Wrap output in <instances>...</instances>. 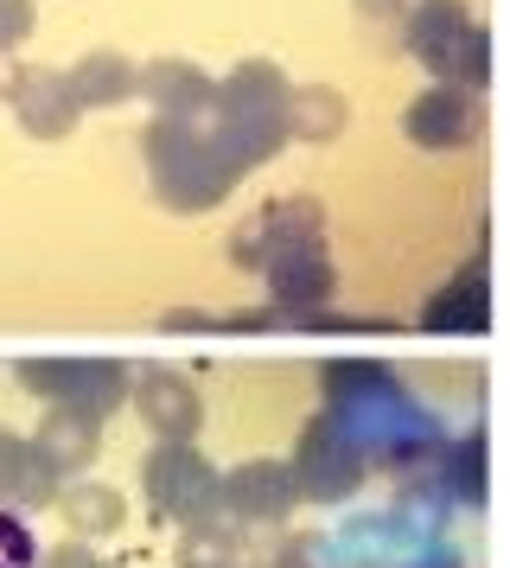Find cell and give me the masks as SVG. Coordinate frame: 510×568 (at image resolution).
Listing matches in <instances>:
<instances>
[{"mask_svg":"<svg viewBox=\"0 0 510 568\" xmlns=\"http://www.w3.org/2000/svg\"><path fill=\"white\" fill-rule=\"evenodd\" d=\"M440 524H447V517L434 511V505L396 491V505L345 517L338 530H326V542H332V562L338 568H402L428 537H440Z\"/></svg>","mask_w":510,"mask_h":568,"instance_id":"obj_6","label":"cell"},{"mask_svg":"<svg viewBox=\"0 0 510 568\" xmlns=\"http://www.w3.org/2000/svg\"><path fill=\"white\" fill-rule=\"evenodd\" d=\"M421 326L440 338H479L491 326V268H484V256H472L434 287L428 307H421Z\"/></svg>","mask_w":510,"mask_h":568,"instance_id":"obj_14","label":"cell"},{"mask_svg":"<svg viewBox=\"0 0 510 568\" xmlns=\"http://www.w3.org/2000/svg\"><path fill=\"white\" fill-rule=\"evenodd\" d=\"M39 568H115V562H102L90 542H58V549H39Z\"/></svg>","mask_w":510,"mask_h":568,"instance_id":"obj_25","label":"cell"},{"mask_svg":"<svg viewBox=\"0 0 510 568\" xmlns=\"http://www.w3.org/2000/svg\"><path fill=\"white\" fill-rule=\"evenodd\" d=\"M319 389H326V415L351 435V447L370 466L408 473L440 447L434 409L382 358H332L319 371Z\"/></svg>","mask_w":510,"mask_h":568,"instance_id":"obj_1","label":"cell"},{"mask_svg":"<svg viewBox=\"0 0 510 568\" xmlns=\"http://www.w3.org/2000/svg\"><path fill=\"white\" fill-rule=\"evenodd\" d=\"M402 568H466V549H459V542H447V537H428Z\"/></svg>","mask_w":510,"mask_h":568,"instance_id":"obj_26","label":"cell"},{"mask_svg":"<svg viewBox=\"0 0 510 568\" xmlns=\"http://www.w3.org/2000/svg\"><path fill=\"white\" fill-rule=\"evenodd\" d=\"M402 134L421 154H453V148H466L479 134V97H466L453 83H428L421 97H408Z\"/></svg>","mask_w":510,"mask_h":568,"instance_id":"obj_13","label":"cell"},{"mask_svg":"<svg viewBox=\"0 0 510 568\" xmlns=\"http://www.w3.org/2000/svg\"><path fill=\"white\" fill-rule=\"evenodd\" d=\"M0 568H39V542L13 511H0Z\"/></svg>","mask_w":510,"mask_h":568,"instance_id":"obj_23","label":"cell"},{"mask_svg":"<svg viewBox=\"0 0 510 568\" xmlns=\"http://www.w3.org/2000/svg\"><path fill=\"white\" fill-rule=\"evenodd\" d=\"M128 403L141 409L153 440H198V428H204L198 384H192L185 371H173V364H147V371L128 384Z\"/></svg>","mask_w":510,"mask_h":568,"instance_id":"obj_12","label":"cell"},{"mask_svg":"<svg viewBox=\"0 0 510 568\" xmlns=\"http://www.w3.org/2000/svg\"><path fill=\"white\" fill-rule=\"evenodd\" d=\"M262 282H268V313L280 326H306L313 313H326L332 294H338V268L326 256V236H306L294 250H280L262 268Z\"/></svg>","mask_w":510,"mask_h":568,"instance_id":"obj_9","label":"cell"},{"mask_svg":"<svg viewBox=\"0 0 510 568\" xmlns=\"http://www.w3.org/2000/svg\"><path fill=\"white\" fill-rule=\"evenodd\" d=\"M306 236H326V211H319L313 192H287V199H268L249 224L230 231V262H236L243 275H262L280 250H294Z\"/></svg>","mask_w":510,"mask_h":568,"instance_id":"obj_10","label":"cell"},{"mask_svg":"<svg viewBox=\"0 0 510 568\" xmlns=\"http://www.w3.org/2000/svg\"><path fill=\"white\" fill-rule=\"evenodd\" d=\"M13 115H20V129L32 141H64L83 122V103L71 97L64 71H26L20 90H13Z\"/></svg>","mask_w":510,"mask_h":568,"instance_id":"obj_17","label":"cell"},{"mask_svg":"<svg viewBox=\"0 0 510 568\" xmlns=\"http://www.w3.org/2000/svg\"><path fill=\"white\" fill-rule=\"evenodd\" d=\"M134 97H147L153 115L198 122V115H211L217 78H211V71H198L192 58H153V64H134Z\"/></svg>","mask_w":510,"mask_h":568,"instance_id":"obj_16","label":"cell"},{"mask_svg":"<svg viewBox=\"0 0 510 568\" xmlns=\"http://www.w3.org/2000/svg\"><path fill=\"white\" fill-rule=\"evenodd\" d=\"M32 440H39V454L58 466V479H71V473H83V466L102 454V422L71 415V409H45L39 428H32Z\"/></svg>","mask_w":510,"mask_h":568,"instance_id":"obj_18","label":"cell"},{"mask_svg":"<svg viewBox=\"0 0 510 568\" xmlns=\"http://www.w3.org/2000/svg\"><path fill=\"white\" fill-rule=\"evenodd\" d=\"M58 491H64V479L39 454V440L20 428H0V511H45V505H58Z\"/></svg>","mask_w":510,"mask_h":568,"instance_id":"obj_15","label":"cell"},{"mask_svg":"<svg viewBox=\"0 0 510 568\" xmlns=\"http://www.w3.org/2000/svg\"><path fill=\"white\" fill-rule=\"evenodd\" d=\"M217 466L198 454V440H160L153 454H141V498L153 517H166L178 530H198L217 517Z\"/></svg>","mask_w":510,"mask_h":568,"instance_id":"obj_7","label":"cell"},{"mask_svg":"<svg viewBox=\"0 0 510 568\" xmlns=\"http://www.w3.org/2000/svg\"><path fill=\"white\" fill-rule=\"evenodd\" d=\"M64 78H71V97L83 109H122V103H134V64H128L122 52H109V45L83 52Z\"/></svg>","mask_w":510,"mask_h":568,"instance_id":"obj_20","label":"cell"},{"mask_svg":"<svg viewBox=\"0 0 510 568\" xmlns=\"http://www.w3.org/2000/svg\"><path fill=\"white\" fill-rule=\"evenodd\" d=\"M255 568H338V562H332L326 530H300V537H280L268 549V562H255Z\"/></svg>","mask_w":510,"mask_h":568,"instance_id":"obj_22","label":"cell"},{"mask_svg":"<svg viewBox=\"0 0 510 568\" xmlns=\"http://www.w3.org/2000/svg\"><path fill=\"white\" fill-rule=\"evenodd\" d=\"M20 78H26V64L13 52H0V103H13V90H20Z\"/></svg>","mask_w":510,"mask_h":568,"instance_id":"obj_28","label":"cell"},{"mask_svg":"<svg viewBox=\"0 0 510 568\" xmlns=\"http://www.w3.org/2000/svg\"><path fill=\"white\" fill-rule=\"evenodd\" d=\"M39 27V7L32 0H0V52H20Z\"/></svg>","mask_w":510,"mask_h":568,"instance_id":"obj_24","label":"cell"},{"mask_svg":"<svg viewBox=\"0 0 510 568\" xmlns=\"http://www.w3.org/2000/svg\"><path fill=\"white\" fill-rule=\"evenodd\" d=\"M345 122H351V109H345V97H338L332 83H306V90L287 97V141L326 148V141L345 134Z\"/></svg>","mask_w":510,"mask_h":568,"instance_id":"obj_21","label":"cell"},{"mask_svg":"<svg viewBox=\"0 0 510 568\" xmlns=\"http://www.w3.org/2000/svg\"><path fill=\"white\" fill-rule=\"evenodd\" d=\"M141 160H147L153 199L166 211H217L243 185V166L224 154V141L211 134V122H173V115H153L141 129Z\"/></svg>","mask_w":510,"mask_h":568,"instance_id":"obj_2","label":"cell"},{"mask_svg":"<svg viewBox=\"0 0 510 568\" xmlns=\"http://www.w3.org/2000/svg\"><path fill=\"white\" fill-rule=\"evenodd\" d=\"M287 97H294V83L280 78V64H268V58H243L236 71L217 78V97H211L204 122L224 141V154L243 166V180L287 148Z\"/></svg>","mask_w":510,"mask_h":568,"instance_id":"obj_3","label":"cell"},{"mask_svg":"<svg viewBox=\"0 0 510 568\" xmlns=\"http://www.w3.org/2000/svg\"><path fill=\"white\" fill-rule=\"evenodd\" d=\"M13 377H20V389H32L45 409H71V415H90V422H109V415L128 403V384H134V371H128L122 358H90V352L20 358Z\"/></svg>","mask_w":510,"mask_h":568,"instance_id":"obj_5","label":"cell"},{"mask_svg":"<svg viewBox=\"0 0 510 568\" xmlns=\"http://www.w3.org/2000/svg\"><path fill=\"white\" fill-rule=\"evenodd\" d=\"M357 13H364V20H377V27H389V20H402L408 13V0H351Z\"/></svg>","mask_w":510,"mask_h":568,"instance_id":"obj_27","label":"cell"},{"mask_svg":"<svg viewBox=\"0 0 510 568\" xmlns=\"http://www.w3.org/2000/svg\"><path fill=\"white\" fill-rule=\"evenodd\" d=\"M396 27H402V52L434 83H453L466 97L491 83V32L466 13V0H408Z\"/></svg>","mask_w":510,"mask_h":568,"instance_id":"obj_4","label":"cell"},{"mask_svg":"<svg viewBox=\"0 0 510 568\" xmlns=\"http://www.w3.org/2000/svg\"><path fill=\"white\" fill-rule=\"evenodd\" d=\"M287 473H294L300 498H313V505H345V498H357V491H364V479H370V460H364V454L351 447V435H345V428H338V422L319 409V415L300 428V440H294Z\"/></svg>","mask_w":510,"mask_h":568,"instance_id":"obj_8","label":"cell"},{"mask_svg":"<svg viewBox=\"0 0 510 568\" xmlns=\"http://www.w3.org/2000/svg\"><path fill=\"white\" fill-rule=\"evenodd\" d=\"M294 505H300V486L287 460H243L217 479V517H230L236 530H275L294 517Z\"/></svg>","mask_w":510,"mask_h":568,"instance_id":"obj_11","label":"cell"},{"mask_svg":"<svg viewBox=\"0 0 510 568\" xmlns=\"http://www.w3.org/2000/svg\"><path fill=\"white\" fill-rule=\"evenodd\" d=\"M58 517L71 524V542H90V537H115L128 524V498L115 486H96V479H76V486L58 491Z\"/></svg>","mask_w":510,"mask_h":568,"instance_id":"obj_19","label":"cell"}]
</instances>
